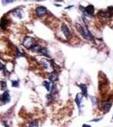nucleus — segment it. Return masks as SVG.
<instances>
[{
    "label": "nucleus",
    "mask_w": 113,
    "mask_h": 127,
    "mask_svg": "<svg viewBox=\"0 0 113 127\" xmlns=\"http://www.w3.org/2000/svg\"><path fill=\"white\" fill-rule=\"evenodd\" d=\"M37 1H44V0H37Z\"/></svg>",
    "instance_id": "obj_25"
},
{
    "label": "nucleus",
    "mask_w": 113,
    "mask_h": 127,
    "mask_svg": "<svg viewBox=\"0 0 113 127\" xmlns=\"http://www.w3.org/2000/svg\"><path fill=\"white\" fill-rule=\"evenodd\" d=\"M35 14H36V16L38 17L42 18V17H45L47 15V9L45 7H42V6L37 7L35 8Z\"/></svg>",
    "instance_id": "obj_4"
},
{
    "label": "nucleus",
    "mask_w": 113,
    "mask_h": 127,
    "mask_svg": "<svg viewBox=\"0 0 113 127\" xmlns=\"http://www.w3.org/2000/svg\"><path fill=\"white\" fill-rule=\"evenodd\" d=\"M15 55H16V56H23V54H22V53L18 50V48H16V53H15Z\"/></svg>",
    "instance_id": "obj_22"
},
{
    "label": "nucleus",
    "mask_w": 113,
    "mask_h": 127,
    "mask_svg": "<svg viewBox=\"0 0 113 127\" xmlns=\"http://www.w3.org/2000/svg\"><path fill=\"white\" fill-rule=\"evenodd\" d=\"M11 85L13 87H19V81H11Z\"/></svg>",
    "instance_id": "obj_20"
},
{
    "label": "nucleus",
    "mask_w": 113,
    "mask_h": 127,
    "mask_svg": "<svg viewBox=\"0 0 113 127\" xmlns=\"http://www.w3.org/2000/svg\"><path fill=\"white\" fill-rule=\"evenodd\" d=\"M79 87L81 88V90H82V95L87 97V96H88V88H87V85H84V84H80Z\"/></svg>",
    "instance_id": "obj_12"
},
{
    "label": "nucleus",
    "mask_w": 113,
    "mask_h": 127,
    "mask_svg": "<svg viewBox=\"0 0 113 127\" xmlns=\"http://www.w3.org/2000/svg\"><path fill=\"white\" fill-rule=\"evenodd\" d=\"M90 101L92 102V103H93V105H94V106H96L97 104H98V99H97L96 97H94V96L90 97Z\"/></svg>",
    "instance_id": "obj_19"
},
{
    "label": "nucleus",
    "mask_w": 113,
    "mask_h": 127,
    "mask_svg": "<svg viewBox=\"0 0 113 127\" xmlns=\"http://www.w3.org/2000/svg\"><path fill=\"white\" fill-rule=\"evenodd\" d=\"M102 119V117H99V119H94V120H92V122H99V121H100Z\"/></svg>",
    "instance_id": "obj_23"
},
{
    "label": "nucleus",
    "mask_w": 113,
    "mask_h": 127,
    "mask_svg": "<svg viewBox=\"0 0 113 127\" xmlns=\"http://www.w3.org/2000/svg\"><path fill=\"white\" fill-rule=\"evenodd\" d=\"M83 99V95H82V93H77L75 96V103L77 104V106L79 107V109H81V106H82V101Z\"/></svg>",
    "instance_id": "obj_9"
},
{
    "label": "nucleus",
    "mask_w": 113,
    "mask_h": 127,
    "mask_svg": "<svg viewBox=\"0 0 113 127\" xmlns=\"http://www.w3.org/2000/svg\"><path fill=\"white\" fill-rule=\"evenodd\" d=\"M75 27H76V29L78 30V32H79L80 34L82 35V37L85 38L86 40H88V41H93V40H94L93 35L91 34V33L90 32L89 29L87 28V26L82 25H80V24H76Z\"/></svg>",
    "instance_id": "obj_1"
},
{
    "label": "nucleus",
    "mask_w": 113,
    "mask_h": 127,
    "mask_svg": "<svg viewBox=\"0 0 113 127\" xmlns=\"http://www.w3.org/2000/svg\"><path fill=\"white\" fill-rule=\"evenodd\" d=\"M0 26L2 29H5V28H7V20L6 17H2V19H1V22H0Z\"/></svg>",
    "instance_id": "obj_16"
},
{
    "label": "nucleus",
    "mask_w": 113,
    "mask_h": 127,
    "mask_svg": "<svg viewBox=\"0 0 113 127\" xmlns=\"http://www.w3.org/2000/svg\"><path fill=\"white\" fill-rule=\"evenodd\" d=\"M58 79V74L55 72V71H53L49 74V81L50 82H55Z\"/></svg>",
    "instance_id": "obj_10"
},
{
    "label": "nucleus",
    "mask_w": 113,
    "mask_h": 127,
    "mask_svg": "<svg viewBox=\"0 0 113 127\" xmlns=\"http://www.w3.org/2000/svg\"><path fill=\"white\" fill-rule=\"evenodd\" d=\"M39 53H40L41 55L46 56V57H50V56H51V53H50V51L48 50L47 47H42V49L40 50Z\"/></svg>",
    "instance_id": "obj_13"
},
{
    "label": "nucleus",
    "mask_w": 113,
    "mask_h": 127,
    "mask_svg": "<svg viewBox=\"0 0 113 127\" xmlns=\"http://www.w3.org/2000/svg\"><path fill=\"white\" fill-rule=\"evenodd\" d=\"M40 64H41V66L45 70H51L53 69V65H52V63L50 61H48L47 59L45 58H42L40 61Z\"/></svg>",
    "instance_id": "obj_6"
},
{
    "label": "nucleus",
    "mask_w": 113,
    "mask_h": 127,
    "mask_svg": "<svg viewBox=\"0 0 113 127\" xmlns=\"http://www.w3.org/2000/svg\"><path fill=\"white\" fill-rule=\"evenodd\" d=\"M82 127H91L90 125H89V124H84L83 125H82Z\"/></svg>",
    "instance_id": "obj_24"
},
{
    "label": "nucleus",
    "mask_w": 113,
    "mask_h": 127,
    "mask_svg": "<svg viewBox=\"0 0 113 127\" xmlns=\"http://www.w3.org/2000/svg\"><path fill=\"white\" fill-rule=\"evenodd\" d=\"M13 15H14L15 17H17V18H22V17H23V11H22L21 8L17 7V8H15V9L13 10Z\"/></svg>",
    "instance_id": "obj_11"
},
{
    "label": "nucleus",
    "mask_w": 113,
    "mask_h": 127,
    "mask_svg": "<svg viewBox=\"0 0 113 127\" xmlns=\"http://www.w3.org/2000/svg\"><path fill=\"white\" fill-rule=\"evenodd\" d=\"M22 44L25 48L30 49L33 45H35V39L34 37H31V36H25L22 42Z\"/></svg>",
    "instance_id": "obj_3"
},
{
    "label": "nucleus",
    "mask_w": 113,
    "mask_h": 127,
    "mask_svg": "<svg viewBox=\"0 0 113 127\" xmlns=\"http://www.w3.org/2000/svg\"><path fill=\"white\" fill-rule=\"evenodd\" d=\"M7 82L3 80V81H0V89L2 91H7Z\"/></svg>",
    "instance_id": "obj_18"
},
{
    "label": "nucleus",
    "mask_w": 113,
    "mask_h": 127,
    "mask_svg": "<svg viewBox=\"0 0 113 127\" xmlns=\"http://www.w3.org/2000/svg\"><path fill=\"white\" fill-rule=\"evenodd\" d=\"M112 120H113V115H112Z\"/></svg>",
    "instance_id": "obj_26"
},
{
    "label": "nucleus",
    "mask_w": 113,
    "mask_h": 127,
    "mask_svg": "<svg viewBox=\"0 0 113 127\" xmlns=\"http://www.w3.org/2000/svg\"><path fill=\"white\" fill-rule=\"evenodd\" d=\"M28 126L29 127H38L39 126V122H38V120H32L31 122H29Z\"/></svg>",
    "instance_id": "obj_17"
},
{
    "label": "nucleus",
    "mask_w": 113,
    "mask_h": 127,
    "mask_svg": "<svg viewBox=\"0 0 113 127\" xmlns=\"http://www.w3.org/2000/svg\"><path fill=\"white\" fill-rule=\"evenodd\" d=\"M80 8L82 10V12L85 15H88V16H91V15L94 14V7L91 6V5H89L88 7H86L85 8H82V7H80Z\"/></svg>",
    "instance_id": "obj_8"
},
{
    "label": "nucleus",
    "mask_w": 113,
    "mask_h": 127,
    "mask_svg": "<svg viewBox=\"0 0 113 127\" xmlns=\"http://www.w3.org/2000/svg\"><path fill=\"white\" fill-rule=\"evenodd\" d=\"M43 85L45 87V89L47 90V92L50 93L52 90V82L50 81H45V82L43 83Z\"/></svg>",
    "instance_id": "obj_14"
},
{
    "label": "nucleus",
    "mask_w": 113,
    "mask_h": 127,
    "mask_svg": "<svg viewBox=\"0 0 113 127\" xmlns=\"http://www.w3.org/2000/svg\"><path fill=\"white\" fill-rule=\"evenodd\" d=\"M111 105H112V103L110 100H103L102 102L99 104V109L102 111L103 113H109L111 108Z\"/></svg>",
    "instance_id": "obj_2"
},
{
    "label": "nucleus",
    "mask_w": 113,
    "mask_h": 127,
    "mask_svg": "<svg viewBox=\"0 0 113 127\" xmlns=\"http://www.w3.org/2000/svg\"><path fill=\"white\" fill-rule=\"evenodd\" d=\"M41 49H42V46L40 45H37V44L34 45L31 48H30V50H31L32 52H34V53H39Z\"/></svg>",
    "instance_id": "obj_15"
},
{
    "label": "nucleus",
    "mask_w": 113,
    "mask_h": 127,
    "mask_svg": "<svg viewBox=\"0 0 113 127\" xmlns=\"http://www.w3.org/2000/svg\"><path fill=\"white\" fill-rule=\"evenodd\" d=\"M15 0H2V4L3 5H8V4L13 3Z\"/></svg>",
    "instance_id": "obj_21"
},
{
    "label": "nucleus",
    "mask_w": 113,
    "mask_h": 127,
    "mask_svg": "<svg viewBox=\"0 0 113 127\" xmlns=\"http://www.w3.org/2000/svg\"><path fill=\"white\" fill-rule=\"evenodd\" d=\"M11 100V97H10V93H9V91H5L1 95H0V102L4 104L6 103H9Z\"/></svg>",
    "instance_id": "obj_5"
},
{
    "label": "nucleus",
    "mask_w": 113,
    "mask_h": 127,
    "mask_svg": "<svg viewBox=\"0 0 113 127\" xmlns=\"http://www.w3.org/2000/svg\"><path fill=\"white\" fill-rule=\"evenodd\" d=\"M61 28H62V34H64V36L66 37V39H70L72 34H71V30H70V28L68 27V25L63 23V24H62Z\"/></svg>",
    "instance_id": "obj_7"
}]
</instances>
